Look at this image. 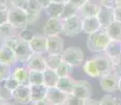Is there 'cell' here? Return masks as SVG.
I'll use <instances>...</instances> for the list:
<instances>
[{"label":"cell","instance_id":"24","mask_svg":"<svg viewBox=\"0 0 121 105\" xmlns=\"http://www.w3.org/2000/svg\"><path fill=\"white\" fill-rule=\"evenodd\" d=\"M59 80L57 71L55 69H51L46 67L43 71V84L46 87H54Z\"/></svg>","mask_w":121,"mask_h":105},{"label":"cell","instance_id":"5","mask_svg":"<svg viewBox=\"0 0 121 105\" xmlns=\"http://www.w3.org/2000/svg\"><path fill=\"white\" fill-rule=\"evenodd\" d=\"M100 86L106 92H115L119 88V76L114 73L106 74L100 77Z\"/></svg>","mask_w":121,"mask_h":105},{"label":"cell","instance_id":"46","mask_svg":"<svg viewBox=\"0 0 121 105\" xmlns=\"http://www.w3.org/2000/svg\"><path fill=\"white\" fill-rule=\"evenodd\" d=\"M85 105H100V101H97V100L90 98V99L85 100Z\"/></svg>","mask_w":121,"mask_h":105},{"label":"cell","instance_id":"13","mask_svg":"<svg viewBox=\"0 0 121 105\" xmlns=\"http://www.w3.org/2000/svg\"><path fill=\"white\" fill-rule=\"evenodd\" d=\"M97 18H98L102 29L108 27L114 21V8L100 5L98 14H97Z\"/></svg>","mask_w":121,"mask_h":105},{"label":"cell","instance_id":"6","mask_svg":"<svg viewBox=\"0 0 121 105\" xmlns=\"http://www.w3.org/2000/svg\"><path fill=\"white\" fill-rule=\"evenodd\" d=\"M13 101L17 104L31 103V90L29 84H20L13 90Z\"/></svg>","mask_w":121,"mask_h":105},{"label":"cell","instance_id":"16","mask_svg":"<svg viewBox=\"0 0 121 105\" xmlns=\"http://www.w3.org/2000/svg\"><path fill=\"white\" fill-rule=\"evenodd\" d=\"M25 11H26L27 17H29V23L33 24L39 19L42 8L40 6V4L38 3L37 0H29Z\"/></svg>","mask_w":121,"mask_h":105},{"label":"cell","instance_id":"14","mask_svg":"<svg viewBox=\"0 0 121 105\" xmlns=\"http://www.w3.org/2000/svg\"><path fill=\"white\" fill-rule=\"evenodd\" d=\"M105 56L112 60V62L115 63L120 61L121 58V40H112L105 50H104Z\"/></svg>","mask_w":121,"mask_h":105},{"label":"cell","instance_id":"38","mask_svg":"<svg viewBox=\"0 0 121 105\" xmlns=\"http://www.w3.org/2000/svg\"><path fill=\"white\" fill-rule=\"evenodd\" d=\"M9 8L8 6L0 4V25L2 23L8 21V14H9Z\"/></svg>","mask_w":121,"mask_h":105},{"label":"cell","instance_id":"37","mask_svg":"<svg viewBox=\"0 0 121 105\" xmlns=\"http://www.w3.org/2000/svg\"><path fill=\"white\" fill-rule=\"evenodd\" d=\"M4 83H5V85L8 86L9 88H10L12 92H13V90L15 89V88H17L18 86L20 85V83L18 82V81L16 80V79L14 78V77L12 76V75H11L10 77H8L6 79H4Z\"/></svg>","mask_w":121,"mask_h":105},{"label":"cell","instance_id":"19","mask_svg":"<svg viewBox=\"0 0 121 105\" xmlns=\"http://www.w3.org/2000/svg\"><path fill=\"white\" fill-rule=\"evenodd\" d=\"M99 6H100V4H96L92 0H87L82 6L79 8L78 16H80L81 18L97 16L98 11H99Z\"/></svg>","mask_w":121,"mask_h":105},{"label":"cell","instance_id":"27","mask_svg":"<svg viewBox=\"0 0 121 105\" xmlns=\"http://www.w3.org/2000/svg\"><path fill=\"white\" fill-rule=\"evenodd\" d=\"M105 31L112 40H121V22L113 21L108 27H105Z\"/></svg>","mask_w":121,"mask_h":105},{"label":"cell","instance_id":"17","mask_svg":"<svg viewBox=\"0 0 121 105\" xmlns=\"http://www.w3.org/2000/svg\"><path fill=\"white\" fill-rule=\"evenodd\" d=\"M96 66L98 68L99 73L101 76H104L106 74L112 73V66H113V62L108 56L103 55V56H97V57L93 58Z\"/></svg>","mask_w":121,"mask_h":105},{"label":"cell","instance_id":"36","mask_svg":"<svg viewBox=\"0 0 121 105\" xmlns=\"http://www.w3.org/2000/svg\"><path fill=\"white\" fill-rule=\"evenodd\" d=\"M64 105H85V100L71 94L67 96V99Z\"/></svg>","mask_w":121,"mask_h":105},{"label":"cell","instance_id":"50","mask_svg":"<svg viewBox=\"0 0 121 105\" xmlns=\"http://www.w3.org/2000/svg\"><path fill=\"white\" fill-rule=\"evenodd\" d=\"M118 90L121 92V76L119 77V88H118Z\"/></svg>","mask_w":121,"mask_h":105},{"label":"cell","instance_id":"20","mask_svg":"<svg viewBox=\"0 0 121 105\" xmlns=\"http://www.w3.org/2000/svg\"><path fill=\"white\" fill-rule=\"evenodd\" d=\"M18 33H19V29L14 25H12L8 21L0 25V39L2 41L11 38H16L18 37Z\"/></svg>","mask_w":121,"mask_h":105},{"label":"cell","instance_id":"15","mask_svg":"<svg viewBox=\"0 0 121 105\" xmlns=\"http://www.w3.org/2000/svg\"><path fill=\"white\" fill-rule=\"evenodd\" d=\"M26 67L29 71H43L46 68L45 58L41 54H33L26 62Z\"/></svg>","mask_w":121,"mask_h":105},{"label":"cell","instance_id":"23","mask_svg":"<svg viewBox=\"0 0 121 105\" xmlns=\"http://www.w3.org/2000/svg\"><path fill=\"white\" fill-rule=\"evenodd\" d=\"M75 83H76V80L72 78L71 76L60 77L57 84H56V87L59 88L61 92H65V94H67V95H71L72 92H73Z\"/></svg>","mask_w":121,"mask_h":105},{"label":"cell","instance_id":"9","mask_svg":"<svg viewBox=\"0 0 121 105\" xmlns=\"http://www.w3.org/2000/svg\"><path fill=\"white\" fill-rule=\"evenodd\" d=\"M46 37V53L48 55H60L63 50V40L60 35Z\"/></svg>","mask_w":121,"mask_h":105},{"label":"cell","instance_id":"11","mask_svg":"<svg viewBox=\"0 0 121 105\" xmlns=\"http://www.w3.org/2000/svg\"><path fill=\"white\" fill-rule=\"evenodd\" d=\"M46 38L44 34H36L34 38L29 42L33 54H43L46 53Z\"/></svg>","mask_w":121,"mask_h":105},{"label":"cell","instance_id":"54","mask_svg":"<svg viewBox=\"0 0 121 105\" xmlns=\"http://www.w3.org/2000/svg\"><path fill=\"white\" fill-rule=\"evenodd\" d=\"M59 105H64V104H59Z\"/></svg>","mask_w":121,"mask_h":105},{"label":"cell","instance_id":"33","mask_svg":"<svg viewBox=\"0 0 121 105\" xmlns=\"http://www.w3.org/2000/svg\"><path fill=\"white\" fill-rule=\"evenodd\" d=\"M56 71H57L59 78L60 77H69L71 76L72 71H73V66L69 65V63L62 61V63L59 65V67L56 69Z\"/></svg>","mask_w":121,"mask_h":105},{"label":"cell","instance_id":"2","mask_svg":"<svg viewBox=\"0 0 121 105\" xmlns=\"http://www.w3.org/2000/svg\"><path fill=\"white\" fill-rule=\"evenodd\" d=\"M8 22H10L12 25L17 27L18 29L27 27L29 23V17L27 13L24 8H16V6H11L9 8L8 14Z\"/></svg>","mask_w":121,"mask_h":105},{"label":"cell","instance_id":"30","mask_svg":"<svg viewBox=\"0 0 121 105\" xmlns=\"http://www.w3.org/2000/svg\"><path fill=\"white\" fill-rule=\"evenodd\" d=\"M78 11H79V8L75 6L74 4L69 3V2H66L64 4V8H63V12L61 14V19L64 20L69 17H72V16H75V15H78Z\"/></svg>","mask_w":121,"mask_h":105},{"label":"cell","instance_id":"26","mask_svg":"<svg viewBox=\"0 0 121 105\" xmlns=\"http://www.w3.org/2000/svg\"><path fill=\"white\" fill-rule=\"evenodd\" d=\"M29 69L27 67L18 66L12 71V76L20 84H29Z\"/></svg>","mask_w":121,"mask_h":105},{"label":"cell","instance_id":"53","mask_svg":"<svg viewBox=\"0 0 121 105\" xmlns=\"http://www.w3.org/2000/svg\"><path fill=\"white\" fill-rule=\"evenodd\" d=\"M2 102H3V100H2V99H1V98H0V104H1V103H2Z\"/></svg>","mask_w":121,"mask_h":105},{"label":"cell","instance_id":"35","mask_svg":"<svg viewBox=\"0 0 121 105\" xmlns=\"http://www.w3.org/2000/svg\"><path fill=\"white\" fill-rule=\"evenodd\" d=\"M35 35H36L35 34V32H33L32 29H29L27 27H24V29H19V33H18V38H19L20 40L30 42L32 39L34 38Z\"/></svg>","mask_w":121,"mask_h":105},{"label":"cell","instance_id":"31","mask_svg":"<svg viewBox=\"0 0 121 105\" xmlns=\"http://www.w3.org/2000/svg\"><path fill=\"white\" fill-rule=\"evenodd\" d=\"M43 84V71H29V85Z\"/></svg>","mask_w":121,"mask_h":105},{"label":"cell","instance_id":"40","mask_svg":"<svg viewBox=\"0 0 121 105\" xmlns=\"http://www.w3.org/2000/svg\"><path fill=\"white\" fill-rule=\"evenodd\" d=\"M27 2L29 0H11V4L12 6H16V8H26Z\"/></svg>","mask_w":121,"mask_h":105},{"label":"cell","instance_id":"47","mask_svg":"<svg viewBox=\"0 0 121 105\" xmlns=\"http://www.w3.org/2000/svg\"><path fill=\"white\" fill-rule=\"evenodd\" d=\"M0 4L5 5V6H8V8H11V6H12L11 0H0Z\"/></svg>","mask_w":121,"mask_h":105},{"label":"cell","instance_id":"45","mask_svg":"<svg viewBox=\"0 0 121 105\" xmlns=\"http://www.w3.org/2000/svg\"><path fill=\"white\" fill-rule=\"evenodd\" d=\"M31 105H52L48 100H41V101L31 102Z\"/></svg>","mask_w":121,"mask_h":105},{"label":"cell","instance_id":"43","mask_svg":"<svg viewBox=\"0 0 121 105\" xmlns=\"http://www.w3.org/2000/svg\"><path fill=\"white\" fill-rule=\"evenodd\" d=\"M86 1H87V0H67V2L74 4V5L77 6V8H80V6H82Z\"/></svg>","mask_w":121,"mask_h":105},{"label":"cell","instance_id":"52","mask_svg":"<svg viewBox=\"0 0 121 105\" xmlns=\"http://www.w3.org/2000/svg\"><path fill=\"white\" fill-rule=\"evenodd\" d=\"M2 80H4V78H3V77H2V75L0 74V82H1Z\"/></svg>","mask_w":121,"mask_h":105},{"label":"cell","instance_id":"8","mask_svg":"<svg viewBox=\"0 0 121 105\" xmlns=\"http://www.w3.org/2000/svg\"><path fill=\"white\" fill-rule=\"evenodd\" d=\"M14 53H15L16 59L19 62H27V60L31 58V56L33 55L31 47H30L29 42L20 40L18 41V44L16 45V47L14 48Z\"/></svg>","mask_w":121,"mask_h":105},{"label":"cell","instance_id":"29","mask_svg":"<svg viewBox=\"0 0 121 105\" xmlns=\"http://www.w3.org/2000/svg\"><path fill=\"white\" fill-rule=\"evenodd\" d=\"M62 57L61 54L60 55H48V58L45 59V63H46V67L51 69H57L59 67V65L62 63Z\"/></svg>","mask_w":121,"mask_h":105},{"label":"cell","instance_id":"55","mask_svg":"<svg viewBox=\"0 0 121 105\" xmlns=\"http://www.w3.org/2000/svg\"><path fill=\"white\" fill-rule=\"evenodd\" d=\"M120 61H121V58H120Z\"/></svg>","mask_w":121,"mask_h":105},{"label":"cell","instance_id":"1","mask_svg":"<svg viewBox=\"0 0 121 105\" xmlns=\"http://www.w3.org/2000/svg\"><path fill=\"white\" fill-rule=\"evenodd\" d=\"M111 41L112 39L106 33L105 29L101 27L97 32L88 35V38L86 40V47L92 53L104 52Z\"/></svg>","mask_w":121,"mask_h":105},{"label":"cell","instance_id":"41","mask_svg":"<svg viewBox=\"0 0 121 105\" xmlns=\"http://www.w3.org/2000/svg\"><path fill=\"white\" fill-rule=\"evenodd\" d=\"M100 5L103 6H108V8H114L117 5V0H99Z\"/></svg>","mask_w":121,"mask_h":105},{"label":"cell","instance_id":"21","mask_svg":"<svg viewBox=\"0 0 121 105\" xmlns=\"http://www.w3.org/2000/svg\"><path fill=\"white\" fill-rule=\"evenodd\" d=\"M30 90H31V102L45 100L48 87H46L44 84H34V85H30Z\"/></svg>","mask_w":121,"mask_h":105},{"label":"cell","instance_id":"39","mask_svg":"<svg viewBox=\"0 0 121 105\" xmlns=\"http://www.w3.org/2000/svg\"><path fill=\"white\" fill-rule=\"evenodd\" d=\"M0 74L2 75V77H3L4 79H6L8 77H10L11 74H12L11 65L4 64V63H1V62H0Z\"/></svg>","mask_w":121,"mask_h":105},{"label":"cell","instance_id":"12","mask_svg":"<svg viewBox=\"0 0 121 105\" xmlns=\"http://www.w3.org/2000/svg\"><path fill=\"white\" fill-rule=\"evenodd\" d=\"M72 95L81 98V99L87 100L92 96V86L86 81H76Z\"/></svg>","mask_w":121,"mask_h":105},{"label":"cell","instance_id":"44","mask_svg":"<svg viewBox=\"0 0 121 105\" xmlns=\"http://www.w3.org/2000/svg\"><path fill=\"white\" fill-rule=\"evenodd\" d=\"M37 1H38V3L40 4V6L42 8V10H45L46 6H48V4L52 2L51 0H37Z\"/></svg>","mask_w":121,"mask_h":105},{"label":"cell","instance_id":"42","mask_svg":"<svg viewBox=\"0 0 121 105\" xmlns=\"http://www.w3.org/2000/svg\"><path fill=\"white\" fill-rule=\"evenodd\" d=\"M114 21L121 22V6L116 5L114 8Z\"/></svg>","mask_w":121,"mask_h":105},{"label":"cell","instance_id":"49","mask_svg":"<svg viewBox=\"0 0 121 105\" xmlns=\"http://www.w3.org/2000/svg\"><path fill=\"white\" fill-rule=\"evenodd\" d=\"M0 105H15L14 103H11L10 101H3Z\"/></svg>","mask_w":121,"mask_h":105},{"label":"cell","instance_id":"51","mask_svg":"<svg viewBox=\"0 0 121 105\" xmlns=\"http://www.w3.org/2000/svg\"><path fill=\"white\" fill-rule=\"evenodd\" d=\"M117 5L121 6V0H117Z\"/></svg>","mask_w":121,"mask_h":105},{"label":"cell","instance_id":"22","mask_svg":"<svg viewBox=\"0 0 121 105\" xmlns=\"http://www.w3.org/2000/svg\"><path fill=\"white\" fill-rule=\"evenodd\" d=\"M0 62L11 65V66L17 62L14 50L9 47V46L4 45V44H2L0 46Z\"/></svg>","mask_w":121,"mask_h":105},{"label":"cell","instance_id":"34","mask_svg":"<svg viewBox=\"0 0 121 105\" xmlns=\"http://www.w3.org/2000/svg\"><path fill=\"white\" fill-rule=\"evenodd\" d=\"M100 105H121V100L119 97L114 95H105L100 101Z\"/></svg>","mask_w":121,"mask_h":105},{"label":"cell","instance_id":"25","mask_svg":"<svg viewBox=\"0 0 121 105\" xmlns=\"http://www.w3.org/2000/svg\"><path fill=\"white\" fill-rule=\"evenodd\" d=\"M64 4H65V3L51 2V3L46 6L45 10H44V11H45V14L50 18H60V17H61L62 12H63Z\"/></svg>","mask_w":121,"mask_h":105},{"label":"cell","instance_id":"28","mask_svg":"<svg viewBox=\"0 0 121 105\" xmlns=\"http://www.w3.org/2000/svg\"><path fill=\"white\" fill-rule=\"evenodd\" d=\"M83 71H85V74L87 76L92 77V78H100L101 75H100L98 68L96 66V63H95L94 59H90L86 60L83 64Z\"/></svg>","mask_w":121,"mask_h":105},{"label":"cell","instance_id":"48","mask_svg":"<svg viewBox=\"0 0 121 105\" xmlns=\"http://www.w3.org/2000/svg\"><path fill=\"white\" fill-rule=\"evenodd\" d=\"M52 2H59V3H66L67 0H51Z\"/></svg>","mask_w":121,"mask_h":105},{"label":"cell","instance_id":"7","mask_svg":"<svg viewBox=\"0 0 121 105\" xmlns=\"http://www.w3.org/2000/svg\"><path fill=\"white\" fill-rule=\"evenodd\" d=\"M45 36H59L63 33V20L61 18H50L43 27Z\"/></svg>","mask_w":121,"mask_h":105},{"label":"cell","instance_id":"4","mask_svg":"<svg viewBox=\"0 0 121 105\" xmlns=\"http://www.w3.org/2000/svg\"><path fill=\"white\" fill-rule=\"evenodd\" d=\"M61 57L64 62L69 63L73 67L79 66V65H81L84 62V54L80 48H75V47L65 48V50H62Z\"/></svg>","mask_w":121,"mask_h":105},{"label":"cell","instance_id":"10","mask_svg":"<svg viewBox=\"0 0 121 105\" xmlns=\"http://www.w3.org/2000/svg\"><path fill=\"white\" fill-rule=\"evenodd\" d=\"M67 94L61 92L59 88L56 86L54 87H48V92H46L45 100H48L52 105H59L64 104L67 99Z\"/></svg>","mask_w":121,"mask_h":105},{"label":"cell","instance_id":"18","mask_svg":"<svg viewBox=\"0 0 121 105\" xmlns=\"http://www.w3.org/2000/svg\"><path fill=\"white\" fill-rule=\"evenodd\" d=\"M100 29H101V25H100L97 16L82 18V33L90 35L97 32Z\"/></svg>","mask_w":121,"mask_h":105},{"label":"cell","instance_id":"32","mask_svg":"<svg viewBox=\"0 0 121 105\" xmlns=\"http://www.w3.org/2000/svg\"><path fill=\"white\" fill-rule=\"evenodd\" d=\"M0 98L3 101H11L13 100V92L5 85L4 80L0 82Z\"/></svg>","mask_w":121,"mask_h":105},{"label":"cell","instance_id":"3","mask_svg":"<svg viewBox=\"0 0 121 105\" xmlns=\"http://www.w3.org/2000/svg\"><path fill=\"white\" fill-rule=\"evenodd\" d=\"M82 32V18L78 15L72 16L63 20V33L69 37L77 36Z\"/></svg>","mask_w":121,"mask_h":105}]
</instances>
